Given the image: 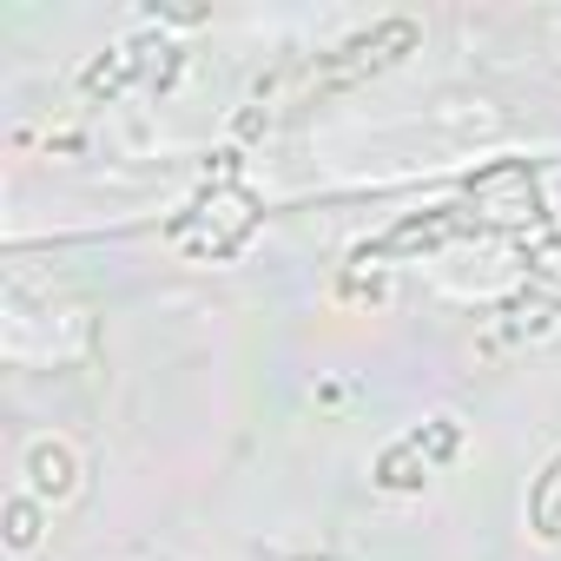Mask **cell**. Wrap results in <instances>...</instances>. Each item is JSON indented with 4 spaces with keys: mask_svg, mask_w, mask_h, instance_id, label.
<instances>
[{
    "mask_svg": "<svg viewBox=\"0 0 561 561\" xmlns=\"http://www.w3.org/2000/svg\"><path fill=\"white\" fill-rule=\"evenodd\" d=\"M535 528L541 535H561V462L535 482Z\"/></svg>",
    "mask_w": 561,
    "mask_h": 561,
    "instance_id": "cell-1",
    "label": "cell"
}]
</instances>
